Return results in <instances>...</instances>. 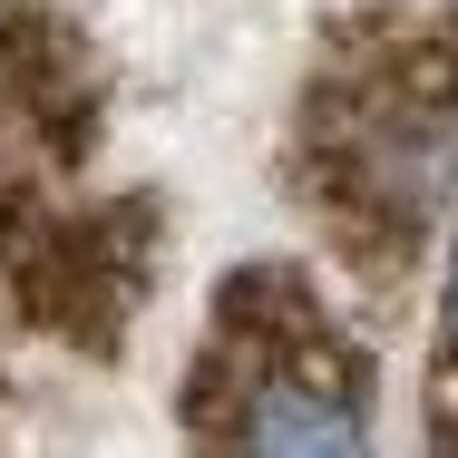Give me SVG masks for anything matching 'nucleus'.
Wrapping results in <instances>:
<instances>
[{"mask_svg": "<svg viewBox=\"0 0 458 458\" xmlns=\"http://www.w3.org/2000/svg\"><path fill=\"white\" fill-rule=\"evenodd\" d=\"M98 147L107 79L89 39L49 0H0V312L69 352H117L157 264V205L98 185Z\"/></svg>", "mask_w": 458, "mask_h": 458, "instance_id": "nucleus-1", "label": "nucleus"}, {"mask_svg": "<svg viewBox=\"0 0 458 458\" xmlns=\"http://www.w3.org/2000/svg\"><path fill=\"white\" fill-rule=\"evenodd\" d=\"M429 458H458V244H449V283H439V332H429Z\"/></svg>", "mask_w": 458, "mask_h": 458, "instance_id": "nucleus-4", "label": "nucleus"}, {"mask_svg": "<svg viewBox=\"0 0 458 458\" xmlns=\"http://www.w3.org/2000/svg\"><path fill=\"white\" fill-rule=\"evenodd\" d=\"M185 458H370V361L293 264H234L176 390Z\"/></svg>", "mask_w": 458, "mask_h": 458, "instance_id": "nucleus-3", "label": "nucleus"}, {"mask_svg": "<svg viewBox=\"0 0 458 458\" xmlns=\"http://www.w3.org/2000/svg\"><path fill=\"white\" fill-rule=\"evenodd\" d=\"M283 185L361 283H390L458 205V0H361L322 30Z\"/></svg>", "mask_w": 458, "mask_h": 458, "instance_id": "nucleus-2", "label": "nucleus"}]
</instances>
